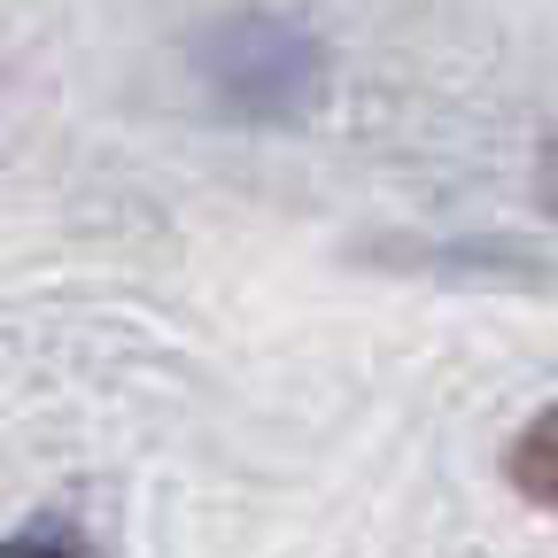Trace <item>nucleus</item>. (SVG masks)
<instances>
[{
	"mask_svg": "<svg viewBox=\"0 0 558 558\" xmlns=\"http://www.w3.org/2000/svg\"><path fill=\"white\" fill-rule=\"evenodd\" d=\"M194 70H202V94L248 132L311 124L326 86H333L326 39L295 9H233V16H218L194 39Z\"/></svg>",
	"mask_w": 558,
	"mask_h": 558,
	"instance_id": "f257e3e1",
	"label": "nucleus"
},
{
	"mask_svg": "<svg viewBox=\"0 0 558 558\" xmlns=\"http://www.w3.org/2000/svg\"><path fill=\"white\" fill-rule=\"evenodd\" d=\"M505 481L520 488L535 512H558V403H543L527 427L512 435V450H505Z\"/></svg>",
	"mask_w": 558,
	"mask_h": 558,
	"instance_id": "f03ea898",
	"label": "nucleus"
},
{
	"mask_svg": "<svg viewBox=\"0 0 558 558\" xmlns=\"http://www.w3.org/2000/svg\"><path fill=\"white\" fill-rule=\"evenodd\" d=\"M0 550H94V535L86 527H62V520H32V527H16Z\"/></svg>",
	"mask_w": 558,
	"mask_h": 558,
	"instance_id": "7ed1b4c3",
	"label": "nucleus"
},
{
	"mask_svg": "<svg viewBox=\"0 0 558 558\" xmlns=\"http://www.w3.org/2000/svg\"><path fill=\"white\" fill-rule=\"evenodd\" d=\"M535 194H543V209L558 218V140H550V156H543V171H535Z\"/></svg>",
	"mask_w": 558,
	"mask_h": 558,
	"instance_id": "20e7f679",
	"label": "nucleus"
}]
</instances>
